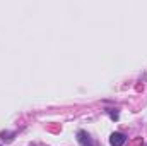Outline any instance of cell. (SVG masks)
Here are the masks:
<instances>
[{"mask_svg":"<svg viewBox=\"0 0 147 146\" xmlns=\"http://www.w3.org/2000/svg\"><path fill=\"white\" fill-rule=\"evenodd\" d=\"M108 113H110V117L113 120H118V112H113V110H108Z\"/></svg>","mask_w":147,"mask_h":146,"instance_id":"3957f363","label":"cell"},{"mask_svg":"<svg viewBox=\"0 0 147 146\" xmlns=\"http://www.w3.org/2000/svg\"><path fill=\"white\" fill-rule=\"evenodd\" d=\"M125 141H127V138H125L121 132H113L110 136V145L111 146H121Z\"/></svg>","mask_w":147,"mask_h":146,"instance_id":"7a4b0ae2","label":"cell"},{"mask_svg":"<svg viewBox=\"0 0 147 146\" xmlns=\"http://www.w3.org/2000/svg\"><path fill=\"white\" fill-rule=\"evenodd\" d=\"M77 141L80 143V146H94L92 145V139L89 138V134L86 131H79L77 132Z\"/></svg>","mask_w":147,"mask_h":146,"instance_id":"6da1fadb","label":"cell"}]
</instances>
